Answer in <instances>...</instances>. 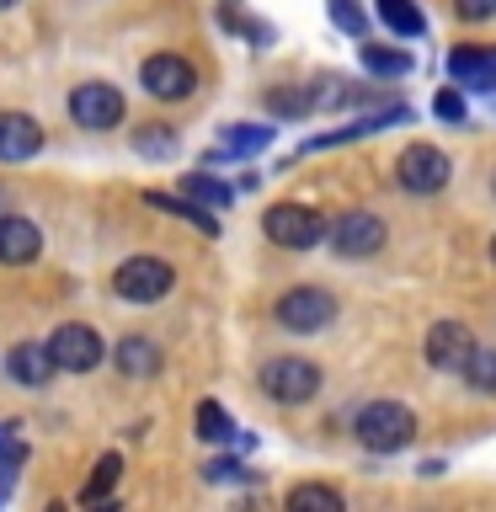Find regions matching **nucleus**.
<instances>
[{"label":"nucleus","instance_id":"f257e3e1","mask_svg":"<svg viewBox=\"0 0 496 512\" xmlns=\"http://www.w3.org/2000/svg\"><path fill=\"white\" fill-rule=\"evenodd\" d=\"M416 438V416L400 400H374V406L358 411V443L368 454H400Z\"/></svg>","mask_w":496,"mask_h":512},{"label":"nucleus","instance_id":"f03ea898","mask_svg":"<svg viewBox=\"0 0 496 512\" xmlns=\"http://www.w3.org/2000/svg\"><path fill=\"white\" fill-rule=\"evenodd\" d=\"M262 230L272 246H288V251H315L320 240H326V219L315 214L310 203H272L262 214Z\"/></svg>","mask_w":496,"mask_h":512},{"label":"nucleus","instance_id":"7ed1b4c3","mask_svg":"<svg viewBox=\"0 0 496 512\" xmlns=\"http://www.w3.org/2000/svg\"><path fill=\"white\" fill-rule=\"evenodd\" d=\"M176 283V272L160 262V256H128V262L112 272V294L128 299V304H155L166 299Z\"/></svg>","mask_w":496,"mask_h":512},{"label":"nucleus","instance_id":"20e7f679","mask_svg":"<svg viewBox=\"0 0 496 512\" xmlns=\"http://www.w3.org/2000/svg\"><path fill=\"white\" fill-rule=\"evenodd\" d=\"M395 176L400 187L416 192V198H427V192H443L448 176H454V166H448V155L438 150V144H406L395 160Z\"/></svg>","mask_w":496,"mask_h":512},{"label":"nucleus","instance_id":"39448f33","mask_svg":"<svg viewBox=\"0 0 496 512\" xmlns=\"http://www.w3.org/2000/svg\"><path fill=\"white\" fill-rule=\"evenodd\" d=\"M139 80L155 102H187V96L198 91V70H192L182 54H150L139 64Z\"/></svg>","mask_w":496,"mask_h":512},{"label":"nucleus","instance_id":"423d86ee","mask_svg":"<svg viewBox=\"0 0 496 512\" xmlns=\"http://www.w3.org/2000/svg\"><path fill=\"white\" fill-rule=\"evenodd\" d=\"M70 118L80 128H118L123 123V91L118 86H107V80H86V86H75L70 91Z\"/></svg>","mask_w":496,"mask_h":512},{"label":"nucleus","instance_id":"0eeeda50","mask_svg":"<svg viewBox=\"0 0 496 512\" xmlns=\"http://www.w3.org/2000/svg\"><path fill=\"white\" fill-rule=\"evenodd\" d=\"M262 390L272 400H283V406H299V400H310L320 390V368L310 358H272L262 368Z\"/></svg>","mask_w":496,"mask_h":512},{"label":"nucleus","instance_id":"6e6552de","mask_svg":"<svg viewBox=\"0 0 496 512\" xmlns=\"http://www.w3.org/2000/svg\"><path fill=\"white\" fill-rule=\"evenodd\" d=\"M480 342L470 336V326H459V320H438V326L427 331V363L438 368V374H464V368L475 363Z\"/></svg>","mask_w":496,"mask_h":512},{"label":"nucleus","instance_id":"1a4fd4ad","mask_svg":"<svg viewBox=\"0 0 496 512\" xmlns=\"http://www.w3.org/2000/svg\"><path fill=\"white\" fill-rule=\"evenodd\" d=\"M48 352H54V363L64 374H86V368L102 363V336L91 326H80V320H70V326H59L48 336Z\"/></svg>","mask_w":496,"mask_h":512},{"label":"nucleus","instance_id":"9d476101","mask_svg":"<svg viewBox=\"0 0 496 512\" xmlns=\"http://www.w3.org/2000/svg\"><path fill=\"white\" fill-rule=\"evenodd\" d=\"M331 246H336V256H374V251H384V219L368 214V208H352V214H342L331 224Z\"/></svg>","mask_w":496,"mask_h":512},{"label":"nucleus","instance_id":"9b49d317","mask_svg":"<svg viewBox=\"0 0 496 512\" xmlns=\"http://www.w3.org/2000/svg\"><path fill=\"white\" fill-rule=\"evenodd\" d=\"M331 315H336V299L326 288H288L278 299V320L288 331H320V326H331Z\"/></svg>","mask_w":496,"mask_h":512},{"label":"nucleus","instance_id":"f8f14e48","mask_svg":"<svg viewBox=\"0 0 496 512\" xmlns=\"http://www.w3.org/2000/svg\"><path fill=\"white\" fill-rule=\"evenodd\" d=\"M38 251H43L38 224L22 219V214L0 219V262H6V267H27V262H38Z\"/></svg>","mask_w":496,"mask_h":512},{"label":"nucleus","instance_id":"ddd939ff","mask_svg":"<svg viewBox=\"0 0 496 512\" xmlns=\"http://www.w3.org/2000/svg\"><path fill=\"white\" fill-rule=\"evenodd\" d=\"M43 150V128L27 112H0V160H32Z\"/></svg>","mask_w":496,"mask_h":512},{"label":"nucleus","instance_id":"4468645a","mask_svg":"<svg viewBox=\"0 0 496 512\" xmlns=\"http://www.w3.org/2000/svg\"><path fill=\"white\" fill-rule=\"evenodd\" d=\"M448 70H454L459 86L496 91V48H454V54H448Z\"/></svg>","mask_w":496,"mask_h":512},{"label":"nucleus","instance_id":"2eb2a0df","mask_svg":"<svg viewBox=\"0 0 496 512\" xmlns=\"http://www.w3.org/2000/svg\"><path fill=\"white\" fill-rule=\"evenodd\" d=\"M6 368H11V379L16 384H27V390H38V384H48V379H54V352H48V342H22V347H16L11 352V358H6Z\"/></svg>","mask_w":496,"mask_h":512},{"label":"nucleus","instance_id":"dca6fc26","mask_svg":"<svg viewBox=\"0 0 496 512\" xmlns=\"http://www.w3.org/2000/svg\"><path fill=\"white\" fill-rule=\"evenodd\" d=\"M358 59H363V70L379 75V80H400V75H411V64H416L406 48H390V43H358Z\"/></svg>","mask_w":496,"mask_h":512},{"label":"nucleus","instance_id":"f3484780","mask_svg":"<svg viewBox=\"0 0 496 512\" xmlns=\"http://www.w3.org/2000/svg\"><path fill=\"white\" fill-rule=\"evenodd\" d=\"M118 368L128 379H150L160 368V347L150 342V336H123L118 342Z\"/></svg>","mask_w":496,"mask_h":512},{"label":"nucleus","instance_id":"a211bd4d","mask_svg":"<svg viewBox=\"0 0 496 512\" xmlns=\"http://www.w3.org/2000/svg\"><path fill=\"white\" fill-rule=\"evenodd\" d=\"M379 22L395 32V38H422L427 32V16L416 11V0H374Z\"/></svg>","mask_w":496,"mask_h":512},{"label":"nucleus","instance_id":"6ab92c4d","mask_svg":"<svg viewBox=\"0 0 496 512\" xmlns=\"http://www.w3.org/2000/svg\"><path fill=\"white\" fill-rule=\"evenodd\" d=\"M182 192L203 208H230L235 203L230 182H219V176H208V171H182Z\"/></svg>","mask_w":496,"mask_h":512},{"label":"nucleus","instance_id":"aec40b11","mask_svg":"<svg viewBox=\"0 0 496 512\" xmlns=\"http://www.w3.org/2000/svg\"><path fill=\"white\" fill-rule=\"evenodd\" d=\"M283 512H347V502L336 496L331 486H315V480H304V486L288 491Z\"/></svg>","mask_w":496,"mask_h":512},{"label":"nucleus","instance_id":"412c9836","mask_svg":"<svg viewBox=\"0 0 496 512\" xmlns=\"http://www.w3.org/2000/svg\"><path fill=\"white\" fill-rule=\"evenodd\" d=\"M144 203L160 208V214H171V219H192L203 235H219V219H214V214H203V203H192V198H166V192H144Z\"/></svg>","mask_w":496,"mask_h":512},{"label":"nucleus","instance_id":"4be33fe9","mask_svg":"<svg viewBox=\"0 0 496 512\" xmlns=\"http://www.w3.org/2000/svg\"><path fill=\"white\" fill-rule=\"evenodd\" d=\"M272 134H278V128H262V123H230L219 144H224L230 155H256V150H267V144H272Z\"/></svg>","mask_w":496,"mask_h":512},{"label":"nucleus","instance_id":"5701e85b","mask_svg":"<svg viewBox=\"0 0 496 512\" xmlns=\"http://www.w3.org/2000/svg\"><path fill=\"white\" fill-rule=\"evenodd\" d=\"M230 432H235L230 411H224L219 400H203V406H198V438H208V443H230Z\"/></svg>","mask_w":496,"mask_h":512},{"label":"nucleus","instance_id":"b1692460","mask_svg":"<svg viewBox=\"0 0 496 512\" xmlns=\"http://www.w3.org/2000/svg\"><path fill=\"white\" fill-rule=\"evenodd\" d=\"M464 379H470L480 395H496V347H480V352H475V363L464 368Z\"/></svg>","mask_w":496,"mask_h":512},{"label":"nucleus","instance_id":"393cba45","mask_svg":"<svg viewBox=\"0 0 496 512\" xmlns=\"http://www.w3.org/2000/svg\"><path fill=\"white\" fill-rule=\"evenodd\" d=\"M134 150L139 155H171L176 150V134H171L166 123H150V128H139V134H134Z\"/></svg>","mask_w":496,"mask_h":512},{"label":"nucleus","instance_id":"a878e982","mask_svg":"<svg viewBox=\"0 0 496 512\" xmlns=\"http://www.w3.org/2000/svg\"><path fill=\"white\" fill-rule=\"evenodd\" d=\"M326 6H331V22L342 27L347 38L363 43V27H368V22H363V6H358V0H326Z\"/></svg>","mask_w":496,"mask_h":512},{"label":"nucleus","instance_id":"bb28decb","mask_svg":"<svg viewBox=\"0 0 496 512\" xmlns=\"http://www.w3.org/2000/svg\"><path fill=\"white\" fill-rule=\"evenodd\" d=\"M267 107L283 112V118H299V112L315 107V91H267Z\"/></svg>","mask_w":496,"mask_h":512},{"label":"nucleus","instance_id":"cd10ccee","mask_svg":"<svg viewBox=\"0 0 496 512\" xmlns=\"http://www.w3.org/2000/svg\"><path fill=\"white\" fill-rule=\"evenodd\" d=\"M118 470H123V459H118V454H107L102 464H96V475L86 480V496H91V502H96L102 491H112V486H118Z\"/></svg>","mask_w":496,"mask_h":512},{"label":"nucleus","instance_id":"c85d7f7f","mask_svg":"<svg viewBox=\"0 0 496 512\" xmlns=\"http://www.w3.org/2000/svg\"><path fill=\"white\" fill-rule=\"evenodd\" d=\"M27 459V448L22 443H11V438H0V496L11 491V475H16V464Z\"/></svg>","mask_w":496,"mask_h":512},{"label":"nucleus","instance_id":"c756f323","mask_svg":"<svg viewBox=\"0 0 496 512\" xmlns=\"http://www.w3.org/2000/svg\"><path fill=\"white\" fill-rule=\"evenodd\" d=\"M432 112H438L443 123H464V96L454 86H443L438 96H432Z\"/></svg>","mask_w":496,"mask_h":512},{"label":"nucleus","instance_id":"7c9ffc66","mask_svg":"<svg viewBox=\"0 0 496 512\" xmlns=\"http://www.w3.org/2000/svg\"><path fill=\"white\" fill-rule=\"evenodd\" d=\"M459 22H491L496 16V0H454Z\"/></svg>","mask_w":496,"mask_h":512},{"label":"nucleus","instance_id":"2f4dec72","mask_svg":"<svg viewBox=\"0 0 496 512\" xmlns=\"http://www.w3.org/2000/svg\"><path fill=\"white\" fill-rule=\"evenodd\" d=\"M96 512H123V507H118V502H102V507H96Z\"/></svg>","mask_w":496,"mask_h":512},{"label":"nucleus","instance_id":"473e14b6","mask_svg":"<svg viewBox=\"0 0 496 512\" xmlns=\"http://www.w3.org/2000/svg\"><path fill=\"white\" fill-rule=\"evenodd\" d=\"M11 6H16V0H0V11H11Z\"/></svg>","mask_w":496,"mask_h":512},{"label":"nucleus","instance_id":"72a5a7b5","mask_svg":"<svg viewBox=\"0 0 496 512\" xmlns=\"http://www.w3.org/2000/svg\"><path fill=\"white\" fill-rule=\"evenodd\" d=\"M491 262H496V240H491Z\"/></svg>","mask_w":496,"mask_h":512},{"label":"nucleus","instance_id":"f704fd0d","mask_svg":"<svg viewBox=\"0 0 496 512\" xmlns=\"http://www.w3.org/2000/svg\"><path fill=\"white\" fill-rule=\"evenodd\" d=\"M48 512H64V507H48Z\"/></svg>","mask_w":496,"mask_h":512}]
</instances>
